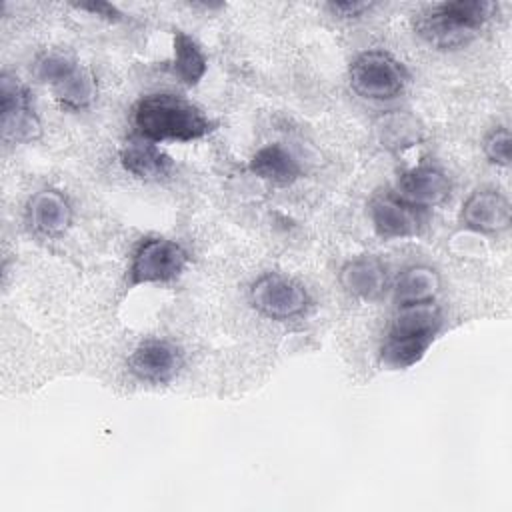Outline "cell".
Returning a JSON list of instances; mask_svg holds the SVG:
<instances>
[{
	"mask_svg": "<svg viewBox=\"0 0 512 512\" xmlns=\"http://www.w3.org/2000/svg\"><path fill=\"white\" fill-rule=\"evenodd\" d=\"M132 122L148 142H190L206 136L212 122L188 100L174 94H150L134 106Z\"/></svg>",
	"mask_w": 512,
	"mask_h": 512,
	"instance_id": "6da1fadb",
	"label": "cell"
},
{
	"mask_svg": "<svg viewBox=\"0 0 512 512\" xmlns=\"http://www.w3.org/2000/svg\"><path fill=\"white\" fill-rule=\"evenodd\" d=\"M496 10L486 0H456L424 8L414 18V30L430 46L440 50L468 44Z\"/></svg>",
	"mask_w": 512,
	"mask_h": 512,
	"instance_id": "7a4b0ae2",
	"label": "cell"
},
{
	"mask_svg": "<svg viewBox=\"0 0 512 512\" xmlns=\"http://www.w3.org/2000/svg\"><path fill=\"white\" fill-rule=\"evenodd\" d=\"M440 324L442 314L434 300L400 306L382 346V362L390 368L416 364L434 342Z\"/></svg>",
	"mask_w": 512,
	"mask_h": 512,
	"instance_id": "3957f363",
	"label": "cell"
},
{
	"mask_svg": "<svg viewBox=\"0 0 512 512\" xmlns=\"http://www.w3.org/2000/svg\"><path fill=\"white\" fill-rule=\"evenodd\" d=\"M408 74L402 62L384 50L362 52L350 64V86L368 100H390L406 86Z\"/></svg>",
	"mask_w": 512,
	"mask_h": 512,
	"instance_id": "277c9868",
	"label": "cell"
},
{
	"mask_svg": "<svg viewBox=\"0 0 512 512\" xmlns=\"http://www.w3.org/2000/svg\"><path fill=\"white\" fill-rule=\"evenodd\" d=\"M188 264L186 250L166 238H146L134 250L130 262V286L168 282L176 278Z\"/></svg>",
	"mask_w": 512,
	"mask_h": 512,
	"instance_id": "5b68a950",
	"label": "cell"
},
{
	"mask_svg": "<svg viewBox=\"0 0 512 512\" xmlns=\"http://www.w3.org/2000/svg\"><path fill=\"white\" fill-rule=\"evenodd\" d=\"M250 302L266 318L288 320L304 314L310 300L300 282L282 274H264L252 284Z\"/></svg>",
	"mask_w": 512,
	"mask_h": 512,
	"instance_id": "8992f818",
	"label": "cell"
},
{
	"mask_svg": "<svg viewBox=\"0 0 512 512\" xmlns=\"http://www.w3.org/2000/svg\"><path fill=\"white\" fill-rule=\"evenodd\" d=\"M2 136L10 142H30L40 134V120L32 108L30 90L8 72L0 78Z\"/></svg>",
	"mask_w": 512,
	"mask_h": 512,
	"instance_id": "52a82bcc",
	"label": "cell"
},
{
	"mask_svg": "<svg viewBox=\"0 0 512 512\" xmlns=\"http://www.w3.org/2000/svg\"><path fill=\"white\" fill-rule=\"evenodd\" d=\"M448 194L450 182L442 170L418 166L400 176L394 196L414 208H430L444 202Z\"/></svg>",
	"mask_w": 512,
	"mask_h": 512,
	"instance_id": "ba28073f",
	"label": "cell"
},
{
	"mask_svg": "<svg viewBox=\"0 0 512 512\" xmlns=\"http://www.w3.org/2000/svg\"><path fill=\"white\" fill-rule=\"evenodd\" d=\"M510 202L498 190H478L462 204V222L476 232H502L510 226Z\"/></svg>",
	"mask_w": 512,
	"mask_h": 512,
	"instance_id": "9c48e42d",
	"label": "cell"
},
{
	"mask_svg": "<svg viewBox=\"0 0 512 512\" xmlns=\"http://www.w3.org/2000/svg\"><path fill=\"white\" fill-rule=\"evenodd\" d=\"M130 372L146 382H166L178 370V352L166 340H144L128 360Z\"/></svg>",
	"mask_w": 512,
	"mask_h": 512,
	"instance_id": "30bf717a",
	"label": "cell"
},
{
	"mask_svg": "<svg viewBox=\"0 0 512 512\" xmlns=\"http://www.w3.org/2000/svg\"><path fill=\"white\" fill-rule=\"evenodd\" d=\"M370 218L382 238L412 236L420 228V216L414 206L392 194L376 196L370 204Z\"/></svg>",
	"mask_w": 512,
	"mask_h": 512,
	"instance_id": "8fae6325",
	"label": "cell"
},
{
	"mask_svg": "<svg viewBox=\"0 0 512 512\" xmlns=\"http://www.w3.org/2000/svg\"><path fill=\"white\" fill-rule=\"evenodd\" d=\"M28 220L44 236L62 234L72 222L70 202L58 190H40L28 202Z\"/></svg>",
	"mask_w": 512,
	"mask_h": 512,
	"instance_id": "7c38bea8",
	"label": "cell"
},
{
	"mask_svg": "<svg viewBox=\"0 0 512 512\" xmlns=\"http://www.w3.org/2000/svg\"><path fill=\"white\" fill-rule=\"evenodd\" d=\"M340 284L352 296L374 300L386 288V266L374 256L354 258L340 270Z\"/></svg>",
	"mask_w": 512,
	"mask_h": 512,
	"instance_id": "4fadbf2b",
	"label": "cell"
},
{
	"mask_svg": "<svg viewBox=\"0 0 512 512\" xmlns=\"http://www.w3.org/2000/svg\"><path fill=\"white\" fill-rule=\"evenodd\" d=\"M250 170L258 178L276 186L292 184L300 176V166L294 156L278 144H268L260 148L250 160Z\"/></svg>",
	"mask_w": 512,
	"mask_h": 512,
	"instance_id": "5bb4252c",
	"label": "cell"
},
{
	"mask_svg": "<svg viewBox=\"0 0 512 512\" xmlns=\"http://www.w3.org/2000/svg\"><path fill=\"white\" fill-rule=\"evenodd\" d=\"M438 288L440 278L436 270L428 266H410L398 276L394 284V300L398 302V306L430 302L434 300Z\"/></svg>",
	"mask_w": 512,
	"mask_h": 512,
	"instance_id": "9a60e30c",
	"label": "cell"
},
{
	"mask_svg": "<svg viewBox=\"0 0 512 512\" xmlns=\"http://www.w3.org/2000/svg\"><path fill=\"white\" fill-rule=\"evenodd\" d=\"M120 160L122 166L138 178H160L168 174L172 166L170 158L148 140L126 144L120 154Z\"/></svg>",
	"mask_w": 512,
	"mask_h": 512,
	"instance_id": "2e32d148",
	"label": "cell"
},
{
	"mask_svg": "<svg viewBox=\"0 0 512 512\" xmlns=\"http://www.w3.org/2000/svg\"><path fill=\"white\" fill-rule=\"evenodd\" d=\"M174 74L184 86H196L206 74V56L200 46L182 30L174 32Z\"/></svg>",
	"mask_w": 512,
	"mask_h": 512,
	"instance_id": "e0dca14e",
	"label": "cell"
},
{
	"mask_svg": "<svg viewBox=\"0 0 512 512\" xmlns=\"http://www.w3.org/2000/svg\"><path fill=\"white\" fill-rule=\"evenodd\" d=\"M54 96L56 100L72 110H82L88 108L92 104V100L96 98V82L92 78V74L84 68H80L78 64L62 78L58 80L54 86Z\"/></svg>",
	"mask_w": 512,
	"mask_h": 512,
	"instance_id": "ac0fdd59",
	"label": "cell"
},
{
	"mask_svg": "<svg viewBox=\"0 0 512 512\" xmlns=\"http://www.w3.org/2000/svg\"><path fill=\"white\" fill-rule=\"evenodd\" d=\"M484 154L492 164L508 166L510 164V132L504 126L494 128L484 140Z\"/></svg>",
	"mask_w": 512,
	"mask_h": 512,
	"instance_id": "d6986e66",
	"label": "cell"
},
{
	"mask_svg": "<svg viewBox=\"0 0 512 512\" xmlns=\"http://www.w3.org/2000/svg\"><path fill=\"white\" fill-rule=\"evenodd\" d=\"M76 8H78V10H84V12H90V14L98 16V18H104V20H108V22H116V20H120V16H122V14L118 12V8L112 6V4H108V2L76 4Z\"/></svg>",
	"mask_w": 512,
	"mask_h": 512,
	"instance_id": "ffe728a7",
	"label": "cell"
},
{
	"mask_svg": "<svg viewBox=\"0 0 512 512\" xmlns=\"http://www.w3.org/2000/svg\"><path fill=\"white\" fill-rule=\"evenodd\" d=\"M370 6L372 4L368 2H330L328 10L342 18H356V16H362V12L370 10Z\"/></svg>",
	"mask_w": 512,
	"mask_h": 512,
	"instance_id": "44dd1931",
	"label": "cell"
}]
</instances>
